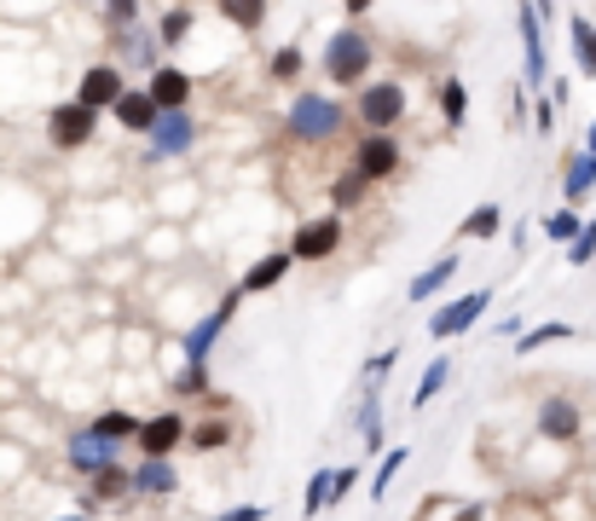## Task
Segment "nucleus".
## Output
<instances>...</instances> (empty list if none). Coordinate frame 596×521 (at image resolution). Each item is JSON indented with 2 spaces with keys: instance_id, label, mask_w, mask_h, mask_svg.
<instances>
[{
  "instance_id": "obj_32",
  "label": "nucleus",
  "mask_w": 596,
  "mask_h": 521,
  "mask_svg": "<svg viewBox=\"0 0 596 521\" xmlns=\"http://www.w3.org/2000/svg\"><path fill=\"white\" fill-rule=\"evenodd\" d=\"M319 510H330V469L307 481V499H301V515H319Z\"/></svg>"
},
{
  "instance_id": "obj_42",
  "label": "nucleus",
  "mask_w": 596,
  "mask_h": 521,
  "mask_svg": "<svg viewBox=\"0 0 596 521\" xmlns=\"http://www.w3.org/2000/svg\"><path fill=\"white\" fill-rule=\"evenodd\" d=\"M105 7H111V18H122V23L140 18V0H105Z\"/></svg>"
},
{
  "instance_id": "obj_15",
  "label": "nucleus",
  "mask_w": 596,
  "mask_h": 521,
  "mask_svg": "<svg viewBox=\"0 0 596 521\" xmlns=\"http://www.w3.org/2000/svg\"><path fill=\"white\" fill-rule=\"evenodd\" d=\"M538 435L544 440H574L579 435V406L574 400H544L538 406Z\"/></svg>"
},
{
  "instance_id": "obj_45",
  "label": "nucleus",
  "mask_w": 596,
  "mask_h": 521,
  "mask_svg": "<svg viewBox=\"0 0 596 521\" xmlns=\"http://www.w3.org/2000/svg\"><path fill=\"white\" fill-rule=\"evenodd\" d=\"M342 7H348V12H366V7H371V0H342Z\"/></svg>"
},
{
  "instance_id": "obj_27",
  "label": "nucleus",
  "mask_w": 596,
  "mask_h": 521,
  "mask_svg": "<svg viewBox=\"0 0 596 521\" xmlns=\"http://www.w3.org/2000/svg\"><path fill=\"white\" fill-rule=\"evenodd\" d=\"M405 458H411V447H394V452H382V469H377V481H371V492H377V499H388V487H394V476L405 469Z\"/></svg>"
},
{
  "instance_id": "obj_37",
  "label": "nucleus",
  "mask_w": 596,
  "mask_h": 521,
  "mask_svg": "<svg viewBox=\"0 0 596 521\" xmlns=\"http://www.w3.org/2000/svg\"><path fill=\"white\" fill-rule=\"evenodd\" d=\"M353 481H359V463H353V469H330V504H336V499H348Z\"/></svg>"
},
{
  "instance_id": "obj_12",
  "label": "nucleus",
  "mask_w": 596,
  "mask_h": 521,
  "mask_svg": "<svg viewBox=\"0 0 596 521\" xmlns=\"http://www.w3.org/2000/svg\"><path fill=\"white\" fill-rule=\"evenodd\" d=\"M515 23H522V52H527V88H544V82H551V59H544V30H538V12L533 7H522V18H515Z\"/></svg>"
},
{
  "instance_id": "obj_7",
  "label": "nucleus",
  "mask_w": 596,
  "mask_h": 521,
  "mask_svg": "<svg viewBox=\"0 0 596 521\" xmlns=\"http://www.w3.org/2000/svg\"><path fill=\"white\" fill-rule=\"evenodd\" d=\"M486 307H492V290H470V296H458V302H446V307H440L434 319H429V336H440V343H446V336H463Z\"/></svg>"
},
{
  "instance_id": "obj_31",
  "label": "nucleus",
  "mask_w": 596,
  "mask_h": 521,
  "mask_svg": "<svg viewBox=\"0 0 596 521\" xmlns=\"http://www.w3.org/2000/svg\"><path fill=\"white\" fill-rule=\"evenodd\" d=\"M134 429H140V423H134V411H105V417L93 423V435H105V440H127Z\"/></svg>"
},
{
  "instance_id": "obj_24",
  "label": "nucleus",
  "mask_w": 596,
  "mask_h": 521,
  "mask_svg": "<svg viewBox=\"0 0 596 521\" xmlns=\"http://www.w3.org/2000/svg\"><path fill=\"white\" fill-rule=\"evenodd\" d=\"M220 12L238 23V30H261V18H267V0H220Z\"/></svg>"
},
{
  "instance_id": "obj_26",
  "label": "nucleus",
  "mask_w": 596,
  "mask_h": 521,
  "mask_svg": "<svg viewBox=\"0 0 596 521\" xmlns=\"http://www.w3.org/2000/svg\"><path fill=\"white\" fill-rule=\"evenodd\" d=\"M359 440H366V447H382V400H377V388L366 395V406H359Z\"/></svg>"
},
{
  "instance_id": "obj_22",
  "label": "nucleus",
  "mask_w": 596,
  "mask_h": 521,
  "mask_svg": "<svg viewBox=\"0 0 596 521\" xmlns=\"http://www.w3.org/2000/svg\"><path fill=\"white\" fill-rule=\"evenodd\" d=\"M499 226H504V208L499 203H481V208H470V221H463V238H492Z\"/></svg>"
},
{
  "instance_id": "obj_21",
  "label": "nucleus",
  "mask_w": 596,
  "mask_h": 521,
  "mask_svg": "<svg viewBox=\"0 0 596 521\" xmlns=\"http://www.w3.org/2000/svg\"><path fill=\"white\" fill-rule=\"evenodd\" d=\"M122 492H127L122 458H116V463H105V469H93V504H111V499H122Z\"/></svg>"
},
{
  "instance_id": "obj_36",
  "label": "nucleus",
  "mask_w": 596,
  "mask_h": 521,
  "mask_svg": "<svg viewBox=\"0 0 596 521\" xmlns=\"http://www.w3.org/2000/svg\"><path fill=\"white\" fill-rule=\"evenodd\" d=\"M394 359H400V354H394V348H382V354H371V359H366V382H371V388H377V382H382V377H388V371H394Z\"/></svg>"
},
{
  "instance_id": "obj_13",
  "label": "nucleus",
  "mask_w": 596,
  "mask_h": 521,
  "mask_svg": "<svg viewBox=\"0 0 596 521\" xmlns=\"http://www.w3.org/2000/svg\"><path fill=\"white\" fill-rule=\"evenodd\" d=\"M116 93H122V70H116V64H93V70L82 75V93H75V99H82L88 111H111Z\"/></svg>"
},
{
  "instance_id": "obj_3",
  "label": "nucleus",
  "mask_w": 596,
  "mask_h": 521,
  "mask_svg": "<svg viewBox=\"0 0 596 521\" xmlns=\"http://www.w3.org/2000/svg\"><path fill=\"white\" fill-rule=\"evenodd\" d=\"M342 127V104L336 99H325V93H301L296 104H290V134H301V140H325V134H336Z\"/></svg>"
},
{
  "instance_id": "obj_40",
  "label": "nucleus",
  "mask_w": 596,
  "mask_h": 521,
  "mask_svg": "<svg viewBox=\"0 0 596 521\" xmlns=\"http://www.w3.org/2000/svg\"><path fill=\"white\" fill-rule=\"evenodd\" d=\"M359 192H366V180H359V174L336 180V203H359Z\"/></svg>"
},
{
  "instance_id": "obj_2",
  "label": "nucleus",
  "mask_w": 596,
  "mask_h": 521,
  "mask_svg": "<svg viewBox=\"0 0 596 521\" xmlns=\"http://www.w3.org/2000/svg\"><path fill=\"white\" fill-rule=\"evenodd\" d=\"M366 64H371V41L359 35V30H342V35H330V47H325V75H330V82L353 88L359 75H366Z\"/></svg>"
},
{
  "instance_id": "obj_6",
  "label": "nucleus",
  "mask_w": 596,
  "mask_h": 521,
  "mask_svg": "<svg viewBox=\"0 0 596 521\" xmlns=\"http://www.w3.org/2000/svg\"><path fill=\"white\" fill-rule=\"evenodd\" d=\"M359 116H366V127H377V134H388L400 116H405V88L400 82H377L359 93Z\"/></svg>"
},
{
  "instance_id": "obj_4",
  "label": "nucleus",
  "mask_w": 596,
  "mask_h": 521,
  "mask_svg": "<svg viewBox=\"0 0 596 521\" xmlns=\"http://www.w3.org/2000/svg\"><path fill=\"white\" fill-rule=\"evenodd\" d=\"M93 122H99V111H88L82 99H75V104H59V111L47 116V140H53L59 151H82V145L93 140Z\"/></svg>"
},
{
  "instance_id": "obj_8",
  "label": "nucleus",
  "mask_w": 596,
  "mask_h": 521,
  "mask_svg": "<svg viewBox=\"0 0 596 521\" xmlns=\"http://www.w3.org/2000/svg\"><path fill=\"white\" fill-rule=\"evenodd\" d=\"M394 168H400V145L388 140V134L359 140V156H353V174H359V180H388Z\"/></svg>"
},
{
  "instance_id": "obj_39",
  "label": "nucleus",
  "mask_w": 596,
  "mask_h": 521,
  "mask_svg": "<svg viewBox=\"0 0 596 521\" xmlns=\"http://www.w3.org/2000/svg\"><path fill=\"white\" fill-rule=\"evenodd\" d=\"M273 510L267 504H244V510H226V515H209V521H267Z\"/></svg>"
},
{
  "instance_id": "obj_1",
  "label": "nucleus",
  "mask_w": 596,
  "mask_h": 521,
  "mask_svg": "<svg viewBox=\"0 0 596 521\" xmlns=\"http://www.w3.org/2000/svg\"><path fill=\"white\" fill-rule=\"evenodd\" d=\"M238 296H244V290H232V296L209 313V319L192 325V336H186V377H179V388H186V395L209 382V354H215V343H220V330L232 325V313H238Z\"/></svg>"
},
{
  "instance_id": "obj_19",
  "label": "nucleus",
  "mask_w": 596,
  "mask_h": 521,
  "mask_svg": "<svg viewBox=\"0 0 596 521\" xmlns=\"http://www.w3.org/2000/svg\"><path fill=\"white\" fill-rule=\"evenodd\" d=\"M562 192H567V203H579V197H590V192H596V156H590V151H579L574 163H567Z\"/></svg>"
},
{
  "instance_id": "obj_17",
  "label": "nucleus",
  "mask_w": 596,
  "mask_h": 521,
  "mask_svg": "<svg viewBox=\"0 0 596 521\" xmlns=\"http://www.w3.org/2000/svg\"><path fill=\"white\" fill-rule=\"evenodd\" d=\"M145 93H151V104H157V111H174V104H186V93H192V75L168 64V70L151 75V88H145Z\"/></svg>"
},
{
  "instance_id": "obj_11",
  "label": "nucleus",
  "mask_w": 596,
  "mask_h": 521,
  "mask_svg": "<svg viewBox=\"0 0 596 521\" xmlns=\"http://www.w3.org/2000/svg\"><path fill=\"white\" fill-rule=\"evenodd\" d=\"M134 435H140V452H145V458H168V452L179 447V435H186V417H179V411H163V417H151V423H140Z\"/></svg>"
},
{
  "instance_id": "obj_28",
  "label": "nucleus",
  "mask_w": 596,
  "mask_h": 521,
  "mask_svg": "<svg viewBox=\"0 0 596 521\" xmlns=\"http://www.w3.org/2000/svg\"><path fill=\"white\" fill-rule=\"evenodd\" d=\"M567 336H574L567 325H538V330H515V348L533 354V348H544V343H567Z\"/></svg>"
},
{
  "instance_id": "obj_14",
  "label": "nucleus",
  "mask_w": 596,
  "mask_h": 521,
  "mask_svg": "<svg viewBox=\"0 0 596 521\" xmlns=\"http://www.w3.org/2000/svg\"><path fill=\"white\" fill-rule=\"evenodd\" d=\"M111 111H116V122L127 127V134H145V127L157 122V104H151V93H145V88H122Z\"/></svg>"
},
{
  "instance_id": "obj_35",
  "label": "nucleus",
  "mask_w": 596,
  "mask_h": 521,
  "mask_svg": "<svg viewBox=\"0 0 596 521\" xmlns=\"http://www.w3.org/2000/svg\"><path fill=\"white\" fill-rule=\"evenodd\" d=\"M579 226H585V221L574 215V208H562V215H551V221H544V232H551V238H556V244H567V238H574V232H579Z\"/></svg>"
},
{
  "instance_id": "obj_33",
  "label": "nucleus",
  "mask_w": 596,
  "mask_h": 521,
  "mask_svg": "<svg viewBox=\"0 0 596 521\" xmlns=\"http://www.w3.org/2000/svg\"><path fill=\"white\" fill-rule=\"evenodd\" d=\"M301 75V47H278L273 52V82H296Z\"/></svg>"
},
{
  "instance_id": "obj_18",
  "label": "nucleus",
  "mask_w": 596,
  "mask_h": 521,
  "mask_svg": "<svg viewBox=\"0 0 596 521\" xmlns=\"http://www.w3.org/2000/svg\"><path fill=\"white\" fill-rule=\"evenodd\" d=\"M458 267H463V260L446 249V255H440L429 273H418V278H411V302H429V296L440 290V284H452V278H458Z\"/></svg>"
},
{
  "instance_id": "obj_16",
  "label": "nucleus",
  "mask_w": 596,
  "mask_h": 521,
  "mask_svg": "<svg viewBox=\"0 0 596 521\" xmlns=\"http://www.w3.org/2000/svg\"><path fill=\"white\" fill-rule=\"evenodd\" d=\"M127 487H134V492H151V499H168V492L179 487V476H174L168 458H145L134 476H127Z\"/></svg>"
},
{
  "instance_id": "obj_10",
  "label": "nucleus",
  "mask_w": 596,
  "mask_h": 521,
  "mask_svg": "<svg viewBox=\"0 0 596 521\" xmlns=\"http://www.w3.org/2000/svg\"><path fill=\"white\" fill-rule=\"evenodd\" d=\"M336 244H342V215H325V221H314V226L296 232L290 255H296V260H325Z\"/></svg>"
},
{
  "instance_id": "obj_5",
  "label": "nucleus",
  "mask_w": 596,
  "mask_h": 521,
  "mask_svg": "<svg viewBox=\"0 0 596 521\" xmlns=\"http://www.w3.org/2000/svg\"><path fill=\"white\" fill-rule=\"evenodd\" d=\"M145 134H151V151L157 156H179V151L197 145V122L186 116V104H174V111H157V122H151Z\"/></svg>"
},
{
  "instance_id": "obj_9",
  "label": "nucleus",
  "mask_w": 596,
  "mask_h": 521,
  "mask_svg": "<svg viewBox=\"0 0 596 521\" xmlns=\"http://www.w3.org/2000/svg\"><path fill=\"white\" fill-rule=\"evenodd\" d=\"M116 458H122V447H116V440H105V435H93V429H82V435L70 440V469H75V476H93V469H105Z\"/></svg>"
},
{
  "instance_id": "obj_23",
  "label": "nucleus",
  "mask_w": 596,
  "mask_h": 521,
  "mask_svg": "<svg viewBox=\"0 0 596 521\" xmlns=\"http://www.w3.org/2000/svg\"><path fill=\"white\" fill-rule=\"evenodd\" d=\"M574 59H579V70L585 75H596V23H585V18H574Z\"/></svg>"
},
{
  "instance_id": "obj_46",
  "label": "nucleus",
  "mask_w": 596,
  "mask_h": 521,
  "mask_svg": "<svg viewBox=\"0 0 596 521\" xmlns=\"http://www.w3.org/2000/svg\"><path fill=\"white\" fill-rule=\"evenodd\" d=\"M585 151H590V156H596V122H590V145H585Z\"/></svg>"
},
{
  "instance_id": "obj_41",
  "label": "nucleus",
  "mask_w": 596,
  "mask_h": 521,
  "mask_svg": "<svg viewBox=\"0 0 596 521\" xmlns=\"http://www.w3.org/2000/svg\"><path fill=\"white\" fill-rule=\"evenodd\" d=\"M533 122H538V134H556V104H551V99H538Z\"/></svg>"
},
{
  "instance_id": "obj_34",
  "label": "nucleus",
  "mask_w": 596,
  "mask_h": 521,
  "mask_svg": "<svg viewBox=\"0 0 596 521\" xmlns=\"http://www.w3.org/2000/svg\"><path fill=\"white\" fill-rule=\"evenodd\" d=\"M186 30H192V12L186 7H174V12H163V47H174V41H186Z\"/></svg>"
},
{
  "instance_id": "obj_30",
  "label": "nucleus",
  "mask_w": 596,
  "mask_h": 521,
  "mask_svg": "<svg viewBox=\"0 0 596 521\" xmlns=\"http://www.w3.org/2000/svg\"><path fill=\"white\" fill-rule=\"evenodd\" d=\"M440 111H446L452 127L463 122V111H470V93H463V82H440Z\"/></svg>"
},
{
  "instance_id": "obj_20",
  "label": "nucleus",
  "mask_w": 596,
  "mask_h": 521,
  "mask_svg": "<svg viewBox=\"0 0 596 521\" xmlns=\"http://www.w3.org/2000/svg\"><path fill=\"white\" fill-rule=\"evenodd\" d=\"M290 260H296V255H267L261 267H249V273H244L238 290H244V296H249V290H273V284H278L284 273H290Z\"/></svg>"
},
{
  "instance_id": "obj_25",
  "label": "nucleus",
  "mask_w": 596,
  "mask_h": 521,
  "mask_svg": "<svg viewBox=\"0 0 596 521\" xmlns=\"http://www.w3.org/2000/svg\"><path fill=\"white\" fill-rule=\"evenodd\" d=\"M446 377H452V359H434L429 371H423V382H418V395H411V406L423 411V406H429V400L440 395V388H446Z\"/></svg>"
},
{
  "instance_id": "obj_44",
  "label": "nucleus",
  "mask_w": 596,
  "mask_h": 521,
  "mask_svg": "<svg viewBox=\"0 0 596 521\" xmlns=\"http://www.w3.org/2000/svg\"><path fill=\"white\" fill-rule=\"evenodd\" d=\"M527 7H538V18H551V0H527Z\"/></svg>"
},
{
  "instance_id": "obj_38",
  "label": "nucleus",
  "mask_w": 596,
  "mask_h": 521,
  "mask_svg": "<svg viewBox=\"0 0 596 521\" xmlns=\"http://www.w3.org/2000/svg\"><path fill=\"white\" fill-rule=\"evenodd\" d=\"M192 440H197V452H215V447H226V423H203Z\"/></svg>"
},
{
  "instance_id": "obj_29",
  "label": "nucleus",
  "mask_w": 596,
  "mask_h": 521,
  "mask_svg": "<svg viewBox=\"0 0 596 521\" xmlns=\"http://www.w3.org/2000/svg\"><path fill=\"white\" fill-rule=\"evenodd\" d=\"M567 260H574V267H590L596 260V221H585L574 238H567Z\"/></svg>"
},
{
  "instance_id": "obj_43",
  "label": "nucleus",
  "mask_w": 596,
  "mask_h": 521,
  "mask_svg": "<svg viewBox=\"0 0 596 521\" xmlns=\"http://www.w3.org/2000/svg\"><path fill=\"white\" fill-rule=\"evenodd\" d=\"M481 515H486L481 504H470V510H458V521H481Z\"/></svg>"
}]
</instances>
